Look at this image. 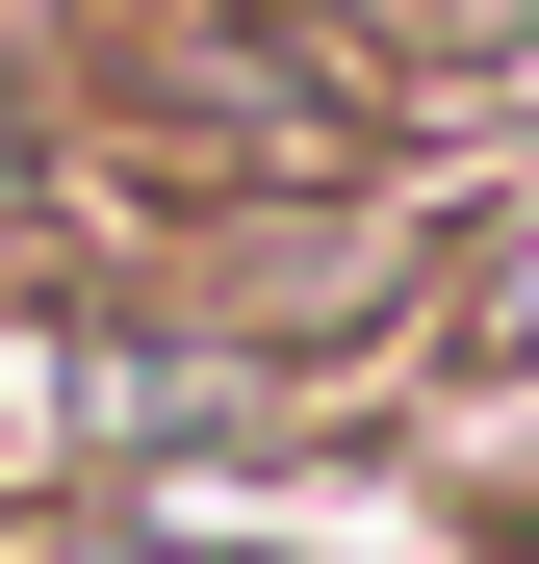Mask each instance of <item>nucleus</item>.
<instances>
[{
    "mask_svg": "<svg viewBox=\"0 0 539 564\" xmlns=\"http://www.w3.org/2000/svg\"><path fill=\"white\" fill-rule=\"evenodd\" d=\"M359 26H411V52H539V0H359Z\"/></svg>",
    "mask_w": 539,
    "mask_h": 564,
    "instance_id": "obj_1",
    "label": "nucleus"
},
{
    "mask_svg": "<svg viewBox=\"0 0 539 564\" xmlns=\"http://www.w3.org/2000/svg\"><path fill=\"white\" fill-rule=\"evenodd\" d=\"M488 334H539V257H514V282H488Z\"/></svg>",
    "mask_w": 539,
    "mask_h": 564,
    "instance_id": "obj_2",
    "label": "nucleus"
},
{
    "mask_svg": "<svg viewBox=\"0 0 539 564\" xmlns=\"http://www.w3.org/2000/svg\"><path fill=\"white\" fill-rule=\"evenodd\" d=\"M0 180H26V129H0Z\"/></svg>",
    "mask_w": 539,
    "mask_h": 564,
    "instance_id": "obj_3",
    "label": "nucleus"
}]
</instances>
